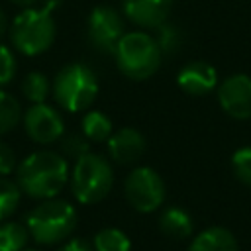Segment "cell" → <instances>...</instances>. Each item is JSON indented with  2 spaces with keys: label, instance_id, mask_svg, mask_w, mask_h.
Instances as JSON below:
<instances>
[{
  "label": "cell",
  "instance_id": "26",
  "mask_svg": "<svg viewBox=\"0 0 251 251\" xmlns=\"http://www.w3.org/2000/svg\"><path fill=\"white\" fill-rule=\"evenodd\" d=\"M14 169H16V155L10 145L0 141V176L10 175Z\"/></svg>",
  "mask_w": 251,
  "mask_h": 251
},
{
  "label": "cell",
  "instance_id": "8",
  "mask_svg": "<svg viewBox=\"0 0 251 251\" xmlns=\"http://www.w3.org/2000/svg\"><path fill=\"white\" fill-rule=\"evenodd\" d=\"M86 35L96 51L104 55H114L116 45L124 35L122 16L110 6H96L88 16Z\"/></svg>",
  "mask_w": 251,
  "mask_h": 251
},
{
  "label": "cell",
  "instance_id": "6",
  "mask_svg": "<svg viewBox=\"0 0 251 251\" xmlns=\"http://www.w3.org/2000/svg\"><path fill=\"white\" fill-rule=\"evenodd\" d=\"M114 173L102 155L86 153L76 159L71 173V190L82 204H96L110 192Z\"/></svg>",
  "mask_w": 251,
  "mask_h": 251
},
{
  "label": "cell",
  "instance_id": "27",
  "mask_svg": "<svg viewBox=\"0 0 251 251\" xmlns=\"http://www.w3.org/2000/svg\"><path fill=\"white\" fill-rule=\"evenodd\" d=\"M59 251H94V247H92L86 239H71V241L65 243Z\"/></svg>",
  "mask_w": 251,
  "mask_h": 251
},
{
  "label": "cell",
  "instance_id": "30",
  "mask_svg": "<svg viewBox=\"0 0 251 251\" xmlns=\"http://www.w3.org/2000/svg\"><path fill=\"white\" fill-rule=\"evenodd\" d=\"M22 251H37V249H29V247H25V249H22Z\"/></svg>",
  "mask_w": 251,
  "mask_h": 251
},
{
  "label": "cell",
  "instance_id": "17",
  "mask_svg": "<svg viewBox=\"0 0 251 251\" xmlns=\"http://www.w3.org/2000/svg\"><path fill=\"white\" fill-rule=\"evenodd\" d=\"M29 231L18 222L0 224V251H22L25 249Z\"/></svg>",
  "mask_w": 251,
  "mask_h": 251
},
{
  "label": "cell",
  "instance_id": "18",
  "mask_svg": "<svg viewBox=\"0 0 251 251\" xmlns=\"http://www.w3.org/2000/svg\"><path fill=\"white\" fill-rule=\"evenodd\" d=\"M129 237L118 227H104L94 235V251H129Z\"/></svg>",
  "mask_w": 251,
  "mask_h": 251
},
{
  "label": "cell",
  "instance_id": "24",
  "mask_svg": "<svg viewBox=\"0 0 251 251\" xmlns=\"http://www.w3.org/2000/svg\"><path fill=\"white\" fill-rule=\"evenodd\" d=\"M61 151H63V155H67V157H71V159H80L82 155L90 153V145H88V139H86L84 135L73 133V135L63 137V141H61Z\"/></svg>",
  "mask_w": 251,
  "mask_h": 251
},
{
  "label": "cell",
  "instance_id": "7",
  "mask_svg": "<svg viewBox=\"0 0 251 251\" xmlns=\"http://www.w3.org/2000/svg\"><path fill=\"white\" fill-rule=\"evenodd\" d=\"M127 202L143 214L157 210L165 200V182L157 171L151 167H137L133 169L124 184Z\"/></svg>",
  "mask_w": 251,
  "mask_h": 251
},
{
  "label": "cell",
  "instance_id": "22",
  "mask_svg": "<svg viewBox=\"0 0 251 251\" xmlns=\"http://www.w3.org/2000/svg\"><path fill=\"white\" fill-rule=\"evenodd\" d=\"M155 29H157L155 41H157V45H159V49H161V55H173V53L180 47V43H182L180 29H178L176 25L165 24V22H163L161 25H157Z\"/></svg>",
  "mask_w": 251,
  "mask_h": 251
},
{
  "label": "cell",
  "instance_id": "9",
  "mask_svg": "<svg viewBox=\"0 0 251 251\" xmlns=\"http://www.w3.org/2000/svg\"><path fill=\"white\" fill-rule=\"evenodd\" d=\"M24 127H25V133L35 143L47 145V143H55L63 137L65 124H63L61 114L43 102V104H33L25 112Z\"/></svg>",
  "mask_w": 251,
  "mask_h": 251
},
{
  "label": "cell",
  "instance_id": "3",
  "mask_svg": "<svg viewBox=\"0 0 251 251\" xmlns=\"http://www.w3.org/2000/svg\"><path fill=\"white\" fill-rule=\"evenodd\" d=\"M118 69L133 80L149 78L161 65V49L149 33L129 31L124 33L114 51Z\"/></svg>",
  "mask_w": 251,
  "mask_h": 251
},
{
  "label": "cell",
  "instance_id": "4",
  "mask_svg": "<svg viewBox=\"0 0 251 251\" xmlns=\"http://www.w3.org/2000/svg\"><path fill=\"white\" fill-rule=\"evenodd\" d=\"M12 43L27 57H35L47 51L55 39V22L47 8H24L16 16L10 29Z\"/></svg>",
  "mask_w": 251,
  "mask_h": 251
},
{
  "label": "cell",
  "instance_id": "2",
  "mask_svg": "<svg viewBox=\"0 0 251 251\" xmlns=\"http://www.w3.org/2000/svg\"><path fill=\"white\" fill-rule=\"evenodd\" d=\"M76 226V212L73 204L59 198H47L37 204L25 218L29 235L43 245L59 243L73 233Z\"/></svg>",
  "mask_w": 251,
  "mask_h": 251
},
{
  "label": "cell",
  "instance_id": "25",
  "mask_svg": "<svg viewBox=\"0 0 251 251\" xmlns=\"http://www.w3.org/2000/svg\"><path fill=\"white\" fill-rule=\"evenodd\" d=\"M16 75V59L14 53L0 43V86L8 84Z\"/></svg>",
  "mask_w": 251,
  "mask_h": 251
},
{
  "label": "cell",
  "instance_id": "12",
  "mask_svg": "<svg viewBox=\"0 0 251 251\" xmlns=\"http://www.w3.org/2000/svg\"><path fill=\"white\" fill-rule=\"evenodd\" d=\"M106 141H108L110 157L120 165L135 163L145 151V139L133 127H122L116 133H112Z\"/></svg>",
  "mask_w": 251,
  "mask_h": 251
},
{
  "label": "cell",
  "instance_id": "16",
  "mask_svg": "<svg viewBox=\"0 0 251 251\" xmlns=\"http://www.w3.org/2000/svg\"><path fill=\"white\" fill-rule=\"evenodd\" d=\"M82 135L90 141H106L112 135V120L98 110L86 112L82 118Z\"/></svg>",
  "mask_w": 251,
  "mask_h": 251
},
{
  "label": "cell",
  "instance_id": "19",
  "mask_svg": "<svg viewBox=\"0 0 251 251\" xmlns=\"http://www.w3.org/2000/svg\"><path fill=\"white\" fill-rule=\"evenodd\" d=\"M24 96L33 104H43L49 94V80L43 73H29L22 82Z\"/></svg>",
  "mask_w": 251,
  "mask_h": 251
},
{
  "label": "cell",
  "instance_id": "1",
  "mask_svg": "<svg viewBox=\"0 0 251 251\" xmlns=\"http://www.w3.org/2000/svg\"><path fill=\"white\" fill-rule=\"evenodd\" d=\"M18 186L31 198L57 196L69 180L67 159L55 151H35L18 165Z\"/></svg>",
  "mask_w": 251,
  "mask_h": 251
},
{
  "label": "cell",
  "instance_id": "23",
  "mask_svg": "<svg viewBox=\"0 0 251 251\" xmlns=\"http://www.w3.org/2000/svg\"><path fill=\"white\" fill-rule=\"evenodd\" d=\"M231 167H233L235 176L243 184L251 186V147L237 149L233 153V157H231Z\"/></svg>",
  "mask_w": 251,
  "mask_h": 251
},
{
  "label": "cell",
  "instance_id": "14",
  "mask_svg": "<svg viewBox=\"0 0 251 251\" xmlns=\"http://www.w3.org/2000/svg\"><path fill=\"white\" fill-rule=\"evenodd\" d=\"M188 251H237V241L226 227H208L192 239Z\"/></svg>",
  "mask_w": 251,
  "mask_h": 251
},
{
  "label": "cell",
  "instance_id": "21",
  "mask_svg": "<svg viewBox=\"0 0 251 251\" xmlns=\"http://www.w3.org/2000/svg\"><path fill=\"white\" fill-rule=\"evenodd\" d=\"M20 122V104L18 100L0 90V135L12 131Z\"/></svg>",
  "mask_w": 251,
  "mask_h": 251
},
{
  "label": "cell",
  "instance_id": "11",
  "mask_svg": "<svg viewBox=\"0 0 251 251\" xmlns=\"http://www.w3.org/2000/svg\"><path fill=\"white\" fill-rule=\"evenodd\" d=\"M176 82L186 94L202 96V94H208L210 90L216 88L218 73H216V69L212 65L204 63V61H192V63L184 65L178 71Z\"/></svg>",
  "mask_w": 251,
  "mask_h": 251
},
{
  "label": "cell",
  "instance_id": "15",
  "mask_svg": "<svg viewBox=\"0 0 251 251\" xmlns=\"http://www.w3.org/2000/svg\"><path fill=\"white\" fill-rule=\"evenodd\" d=\"M159 226L165 235L175 237V239H184L192 233V218L188 216L186 210L176 208V206H171L161 214Z\"/></svg>",
  "mask_w": 251,
  "mask_h": 251
},
{
  "label": "cell",
  "instance_id": "13",
  "mask_svg": "<svg viewBox=\"0 0 251 251\" xmlns=\"http://www.w3.org/2000/svg\"><path fill=\"white\" fill-rule=\"evenodd\" d=\"M173 8V0H124L126 16L141 27L161 25Z\"/></svg>",
  "mask_w": 251,
  "mask_h": 251
},
{
  "label": "cell",
  "instance_id": "10",
  "mask_svg": "<svg viewBox=\"0 0 251 251\" xmlns=\"http://www.w3.org/2000/svg\"><path fill=\"white\" fill-rule=\"evenodd\" d=\"M218 100L226 114L235 120L251 116V76L231 75L218 88Z\"/></svg>",
  "mask_w": 251,
  "mask_h": 251
},
{
  "label": "cell",
  "instance_id": "29",
  "mask_svg": "<svg viewBox=\"0 0 251 251\" xmlns=\"http://www.w3.org/2000/svg\"><path fill=\"white\" fill-rule=\"evenodd\" d=\"M6 27H8V24H6V16H4V12L0 10V37L6 33Z\"/></svg>",
  "mask_w": 251,
  "mask_h": 251
},
{
  "label": "cell",
  "instance_id": "20",
  "mask_svg": "<svg viewBox=\"0 0 251 251\" xmlns=\"http://www.w3.org/2000/svg\"><path fill=\"white\" fill-rule=\"evenodd\" d=\"M20 194H22V190L16 182L0 176V224L16 212V208L20 204Z\"/></svg>",
  "mask_w": 251,
  "mask_h": 251
},
{
  "label": "cell",
  "instance_id": "28",
  "mask_svg": "<svg viewBox=\"0 0 251 251\" xmlns=\"http://www.w3.org/2000/svg\"><path fill=\"white\" fill-rule=\"evenodd\" d=\"M10 2H14L16 6H22V8H33L39 0H10Z\"/></svg>",
  "mask_w": 251,
  "mask_h": 251
},
{
  "label": "cell",
  "instance_id": "5",
  "mask_svg": "<svg viewBox=\"0 0 251 251\" xmlns=\"http://www.w3.org/2000/svg\"><path fill=\"white\" fill-rule=\"evenodd\" d=\"M98 94L96 75L82 63H71L63 67L53 82V96L57 104L67 112L86 110Z\"/></svg>",
  "mask_w": 251,
  "mask_h": 251
}]
</instances>
